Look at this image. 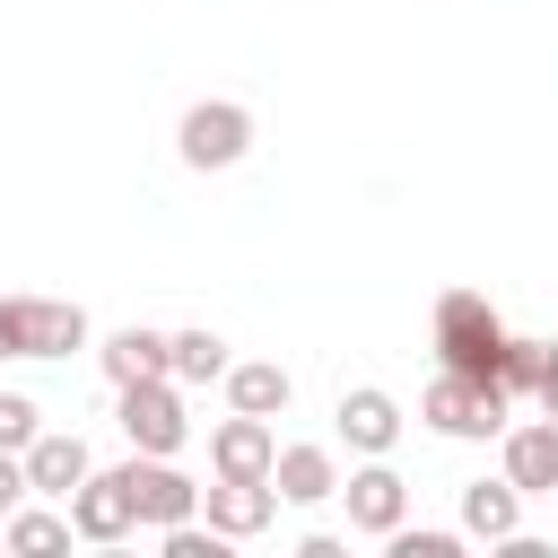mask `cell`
Masks as SVG:
<instances>
[{
	"instance_id": "cell-10",
	"label": "cell",
	"mask_w": 558,
	"mask_h": 558,
	"mask_svg": "<svg viewBox=\"0 0 558 558\" xmlns=\"http://www.w3.org/2000/svg\"><path fill=\"white\" fill-rule=\"evenodd\" d=\"M61 506H70V532H78V541H96V549H113V541H131V532H140V514H131V497H122V480H113V471H87Z\"/></svg>"
},
{
	"instance_id": "cell-12",
	"label": "cell",
	"mask_w": 558,
	"mask_h": 558,
	"mask_svg": "<svg viewBox=\"0 0 558 558\" xmlns=\"http://www.w3.org/2000/svg\"><path fill=\"white\" fill-rule=\"evenodd\" d=\"M87 471H96V453H87L78 427H35V445H26V480H35V497H70Z\"/></svg>"
},
{
	"instance_id": "cell-20",
	"label": "cell",
	"mask_w": 558,
	"mask_h": 558,
	"mask_svg": "<svg viewBox=\"0 0 558 558\" xmlns=\"http://www.w3.org/2000/svg\"><path fill=\"white\" fill-rule=\"evenodd\" d=\"M541 357H549V340H514V331H506V349H497V375H488V384H497L506 401H523V392L541 384Z\"/></svg>"
},
{
	"instance_id": "cell-1",
	"label": "cell",
	"mask_w": 558,
	"mask_h": 558,
	"mask_svg": "<svg viewBox=\"0 0 558 558\" xmlns=\"http://www.w3.org/2000/svg\"><path fill=\"white\" fill-rule=\"evenodd\" d=\"M497 349H506V323H497V305L480 296V288H445L436 296V357L453 366V375H497Z\"/></svg>"
},
{
	"instance_id": "cell-13",
	"label": "cell",
	"mask_w": 558,
	"mask_h": 558,
	"mask_svg": "<svg viewBox=\"0 0 558 558\" xmlns=\"http://www.w3.org/2000/svg\"><path fill=\"white\" fill-rule=\"evenodd\" d=\"M340 445H349V453H392V445H401V401H392L384 384L340 392Z\"/></svg>"
},
{
	"instance_id": "cell-19",
	"label": "cell",
	"mask_w": 558,
	"mask_h": 558,
	"mask_svg": "<svg viewBox=\"0 0 558 558\" xmlns=\"http://www.w3.org/2000/svg\"><path fill=\"white\" fill-rule=\"evenodd\" d=\"M78 532H70V506L52 514V506H17L9 523H0V549H17V558H52V549H70Z\"/></svg>"
},
{
	"instance_id": "cell-17",
	"label": "cell",
	"mask_w": 558,
	"mask_h": 558,
	"mask_svg": "<svg viewBox=\"0 0 558 558\" xmlns=\"http://www.w3.org/2000/svg\"><path fill=\"white\" fill-rule=\"evenodd\" d=\"M96 366H105V384H140V375H166V331H148V323H122V331H105Z\"/></svg>"
},
{
	"instance_id": "cell-6",
	"label": "cell",
	"mask_w": 558,
	"mask_h": 558,
	"mask_svg": "<svg viewBox=\"0 0 558 558\" xmlns=\"http://www.w3.org/2000/svg\"><path fill=\"white\" fill-rule=\"evenodd\" d=\"M9 314V357H70L87 349V314L61 305V296H0Z\"/></svg>"
},
{
	"instance_id": "cell-7",
	"label": "cell",
	"mask_w": 558,
	"mask_h": 558,
	"mask_svg": "<svg viewBox=\"0 0 558 558\" xmlns=\"http://www.w3.org/2000/svg\"><path fill=\"white\" fill-rule=\"evenodd\" d=\"M340 497H349V532H392V523H410V480L384 462V453H366L349 480H340Z\"/></svg>"
},
{
	"instance_id": "cell-14",
	"label": "cell",
	"mask_w": 558,
	"mask_h": 558,
	"mask_svg": "<svg viewBox=\"0 0 558 558\" xmlns=\"http://www.w3.org/2000/svg\"><path fill=\"white\" fill-rule=\"evenodd\" d=\"M227 410H244V418H279L288 401H296V384H288V366L279 357H227Z\"/></svg>"
},
{
	"instance_id": "cell-11",
	"label": "cell",
	"mask_w": 558,
	"mask_h": 558,
	"mask_svg": "<svg viewBox=\"0 0 558 558\" xmlns=\"http://www.w3.org/2000/svg\"><path fill=\"white\" fill-rule=\"evenodd\" d=\"M201 514H209V532H227V541H253V532H270V514H279V488H270V480H209V488H201Z\"/></svg>"
},
{
	"instance_id": "cell-16",
	"label": "cell",
	"mask_w": 558,
	"mask_h": 558,
	"mask_svg": "<svg viewBox=\"0 0 558 558\" xmlns=\"http://www.w3.org/2000/svg\"><path fill=\"white\" fill-rule=\"evenodd\" d=\"M506 532H523V488L497 471V480H471L462 488V541H506Z\"/></svg>"
},
{
	"instance_id": "cell-2",
	"label": "cell",
	"mask_w": 558,
	"mask_h": 558,
	"mask_svg": "<svg viewBox=\"0 0 558 558\" xmlns=\"http://www.w3.org/2000/svg\"><path fill=\"white\" fill-rule=\"evenodd\" d=\"M418 418L436 427V436H453V445H488L506 418H514V401L497 392V384H480V375H436L427 392H418Z\"/></svg>"
},
{
	"instance_id": "cell-21",
	"label": "cell",
	"mask_w": 558,
	"mask_h": 558,
	"mask_svg": "<svg viewBox=\"0 0 558 558\" xmlns=\"http://www.w3.org/2000/svg\"><path fill=\"white\" fill-rule=\"evenodd\" d=\"M392 558H462V532H427V523H392L384 532Z\"/></svg>"
},
{
	"instance_id": "cell-15",
	"label": "cell",
	"mask_w": 558,
	"mask_h": 558,
	"mask_svg": "<svg viewBox=\"0 0 558 558\" xmlns=\"http://www.w3.org/2000/svg\"><path fill=\"white\" fill-rule=\"evenodd\" d=\"M270 488H279L288 506H323V497H340V462H331V445H279Z\"/></svg>"
},
{
	"instance_id": "cell-5",
	"label": "cell",
	"mask_w": 558,
	"mask_h": 558,
	"mask_svg": "<svg viewBox=\"0 0 558 558\" xmlns=\"http://www.w3.org/2000/svg\"><path fill=\"white\" fill-rule=\"evenodd\" d=\"M113 480H122V497H131V514H140L148 532L201 514V480H183L174 453H131V462H113Z\"/></svg>"
},
{
	"instance_id": "cell-24",
	"label": "cell",
	"mask_w": 558,
	"mask_h": 558,
	"mask_svg": "<svg viewBox=\"0 0 558 558\" xmlns=\"http://www.w3.org/2000/svg\"><path fill=\"white\" fill-rule=\"evenodd\" d=\"M532 401H541V410H549V418H558V349H549V357H541V384H532Z\"/></svg>"
},
{
	"instance_id": "cell-9",
	"label": "cell",
	"mask_w": 558,
	"mask_h": 558,
	"mask_svg": "<svg viewBox=\"0 0 558 558\" xmlns=\"http://www.w3.org/2000/svg\"><path fill=\"white\" fill-rule=\"evenodd\" d=\"M270 462H279V436H270V418H244V410H227V418L209 427V480H270Z\"/></svg>"
},
{
	"instance_id": "cell-22",
	"label": "cell",
	"mask_w": 558,
	"mask_h": 558,
	"mask_svg": "<svg viewBox=\"0 0 558 558\" xmlns=\"http://www.w3.org/2000/svg\"><path fill=\"white\" fill-rule=\"evenodd\" d=\"M35 427H44V410H35L26 392H0V453H26Z\"/></svg>"
},
{
	"instance_id": "cell-8",
	"label": "cell",
	"mask_w": 558,
	"mask_h": 558,
	"mask_svg": "<svg viewBox=\"0 0 558 558\" xmlns=\"http://www.w3.org/2000/svg\"><path fill=\"white\" fill-rule=\"evenodd\" d=\"M497 453H506V480L523 488V497H558V418L541 410V418H506L497 427Z\"/></svg>"
},
{
	"instance_id": "cell-4",
	"label": "cell",
	"mask_w": 558,
	"mask_h": 558,
	"mask_svg": "<svg viewBox=\"0 0 558 558\" xmlns=\"http://www.w3.org/2000/svg\"><path fill=\"white\" fill-rule=\"evenodd\" d=\"M244 148H253V113H244L235 96H201V105H183V122H174V157H183L192 174H227Z\"/></svg>"
},
{
	"instance_id": "cell-18",
	"label": "cell",
	"mask_w": 558,
	"mask_h": 558,
	"mask_svg": "<svg viewBox=\"0 0 558 558\" xmlns=\"http://www.w3.org/2000/svg\"><path fill=\"white\" fill-rule=\"evenodd\" d=\"M166 375L192 392V384H218L227 375V340L201 323V331H166Z\"/></svg>"
},
{
	"instance_id": "cell-3",
	"label": "cell",
	"mask_w": 558,
	"mask_h": 558,
	"mask_svg": "<svg viewBox=\"0 0 558 558\" xmlns=\"http://www.w3.org/2000/svg\"><path fill=\"white\" fill-rule=\"evenodd\" d=\"M113 427L131 436V453H183V436H192V418H183V384H174V375L113 384Z\"/></svg>"
},
{
	"instance_id": "cell-23",
	"label": "cell",
	"mask_w": 558,
	"mask_h": 558,
	"mask_svg": "<svg viewBox=\"0 0 558 558\" xmlns=\"http://www.w3.org/2000/svg\"><path fill=\"white\" fill-rule=\"evenodd\" d=\"M26 497H35V480H26V453H0V523H9Z\"/></svg>"
},
{
	"instance_id": "cell-25",
	"label": "cell",
	"mask_w": 558,
	"mask_h": 558,
	"mask_svg": "<svg viewBox=\"0 0 558 558\" xmlns=\"http://www.w3.org/2000/svg\"><path fill=\"white\" fill-rule=\"evenodd\" d=\"M0 357H9V314H0Z\"/></svg>"
}]
</instances>
